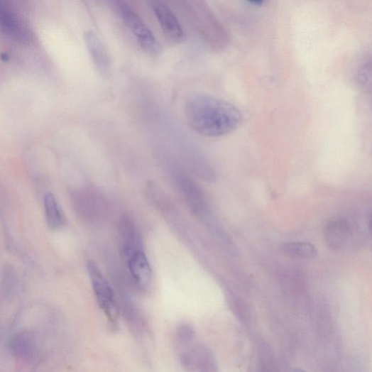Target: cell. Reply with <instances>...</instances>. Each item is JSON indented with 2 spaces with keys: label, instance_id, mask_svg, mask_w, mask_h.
<instances>
[{
  "label": "cell",
  "instance_id": "cell-1",
  "mask_svg": "<svg viewBox=\"0 0 372 372\" xmlns=\"http://www.w3.org/2000/svg\"><path fill=\"white\" fill-rule=\"evenodd\" d=\"M183 109L189 126L206 137L227 136L235 131L243 121L237 106L206 93H192L186 99Z\"/></svg>",
  "mask_w": 372,
  "mask_h": 372
},
{
  "label": "cell",
  "instance_id": "cell-2",
  "mask_svg": "<svg viewBox=\"0 0 372 372\" xmlns=\"http://www.w3.org/2000/svg\"><path fill=\"white\" fill-rule=\"evenodd\" d=\"M160 160L175 187L192 210L204 219H210V209L200 186L178 163L168 153H160Z\"/></svg>",
  "mask_w": 372,
  "mask_h": 372
},
{
  "label": "cell",
  "instance_id": "cell-3",
  "mask_svg": "<svg viewBox=\"0 0 372 372\" xmlns=\"http://www.w3.org/2000/svg\"><path fill=\"white\" fill-rule=\"evenodd\" d=\"M120 235L124 256L133 282L141 289L148 288L152 280V270L138 230L129 229Z\"/></svg>",
  "mask_w": 372,
  "mask_h": 372
},
{
  "label": "cell",
  "instance_id": "cell-4",
  "mask_svg": "<svg viewBox=\"0 0 372 372\" xmlns=\"http://www.w3.org/2000/svg\"><path fill=\"white\" fill-rule=\"evenodd\" d=\"M87 270L97 302L109 323L116 327L119 318V308L114 292L94 262H89Z\"/></svg>",
  "mask_w": 372,
  "mask_h": 372
},
{
  "label": "cell",
  "instance_id": "cell-5",
  "mask_svg": "<svg viewBox=\"0 0 372 372\" xmlns=\"http://www.w3.org/2000/svg\"><path fill=\"white\" fill-rule=\"evenodd\" d=\"M195 339L177 344L180 351L179 359L182 367L190 371H215L217 364L214 355L205 346L195 344Z\"/></svg>",
  "mask_w": 372,
  "mask_h": 372
},
{
  "label": "cell",
  "instance_id": "cell-6",
  "mask_svg": "<svg viewBox=\"0 0 372 372\" xmlns=\"http://www.w3.org/2000/svg\"><path fill=\"white\" fill-rule=\"evenodd\" d=\"M121 16L133 33L141 48L149 55L159 53L160 45L148 26L132 9L127 6L121 7Z\"/></svg>",
  "mask_w": 372,
  "mask_h": 372
},
{
  "label": "cell",
  "instance_id": "cell-7",
  "mask_svg": "<svg viewBox=\"0 0 372 372\" xmlns=\"http://www.w3.org/2000/svg\"><path fill=\"white\" fill-rule=\"evenodd\" d=\"M0 32L23 45L32 38L28 28L12 10L9 0H0Z\"/></svg>",
  "mask_w": 372,
  "mask_h": 372
},
{
  "label": "cell",
  "instance_id": "cell-8",
  "mask_svg": "<svg viewBox=\"0 0 372 372\" xmlns=\"http://www.w3.org/2000/svg\"><path fill=\"white\" fill-rule=\"evenodd\" d=\"M153 9L165 36L173 43L181 42L184 37L183 30L173 11L159 1L153 4Z\"/></svg>",
  "mask_w": 372,
  "mask_h": 372
},
{
  "label": "cell",
  "instance_id": "cell-9",
  "mask_svg": "<svg viewBox=\"0 0 372 372\" xmlns=\"http://www.w3.org/2000/svg\"><path fill=\"white\" fill-rule=\"evenodd\" d=\"M84 41L93 64L99 72L104 77L108 76L111 69V58L97 34L92 30L87 31L84 35Z\"/></svg>",
  "mask_w": 372,
  "mask_h": 372
},
{
  "label": "cell",
  "instance_id": "cell-10",
  "mask_svg": "<svg viewBox=\"0 0 372 372\" xmlns=\"http://www.w3.org/2000/svg\"><path fill=\"white\" fill-rule=\"evenodd\" d=\"M353 229L348 221L337 219L329 222L324 229L327 244L334 251L343 250L353 237Z\"/></svg>",
  "mask_w": 372,
  "mask_h": 372
},
{
  "label": "cell",
  "instance_id": "cell-11",
  "mask_svg": "<svg viewBox=\"0 0 372 372\" xmlns=\"http://www.w3.org/2000/svg\"><path fill=\"white\" fill-rule=\"evenodd\" d=\"M76 202L78 209L88 217L99 215L105 207L103 197L95 189L87 188L80 192L77 195Z\"/></svg>",
  "mask_w": 372,
  "mask_h": 372
},
{
  "label": "cell",
  "instance_id": "cell-12",
  "mask_svg": "<svg viewBox=\"0 0 372 372\" xmlns=\"http://www.w3.org/2000/svg\"><path fill=\"white\" fill-rule=\"evenodd\" d=\"M282 252L290 257L306 260L314 259L318 256L317 247L308 242H289L281 246Z\"/></svg>",
  "mask_w": 372,
  "mask_h": 372
},
{
  "label": "cell",
  "instance_id": "cell-13",
  "mask_svg": "<svg viewBox=\"0 0 372 372\" xmlns=\"http://www.w3.org/2000/svg\"><path fill=\"white\" fill-rule=\"evenodd\" d=\"M46 219L49 227L58 229L65 224V217L55 198L52 194H47L44 199Z\"/></svg>",
  "mask_w": 372,
  "mask_h": 372
},
{
  "label": "cell",
  "instance_id": "cell-14",
  "mask_svg": "<svg viewBox=\"0 0 372 372\" xmlns=\"http://www.w3.org/2000/svg\"><path fill=\"white\" fill-rule=\"evenodd\" d=\"M13 350L15 354L22 359H29L35 352V346L32 339L28 336H18L13 341Z\"/></svg>",
  "mask_w": 372,
  "mask_h": 372
},
{
  "label": "cell",
  "instance_id": "cell-15",
  "mask_svg": "<svg viewBox=\"0 0 372 372\" xmlns=\"http://www.w3.org/2000/svg\"><path fill=\"white\" fill-rule=\"evenodd\" d=\"M246 1L255 6H262L266 0H246Z\"/></svg>",
  "mask_w": 372,
  "mask_h": 372
}]
</instances>
